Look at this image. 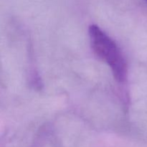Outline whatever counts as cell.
<instances>
[{"label":"cell","instance_id":"1","mask_svg":"<svg viewBox=\"0 0 147 147\" xmlns=\"http://www.w3.org/2000/svg\"><path fill=\"white\" fill-rule=\"evenodd\" d=\"M88 32L92 48L96 55L107 63L116 80L124 81L127 67L116 43L97 25H90Z\"/></svg>","mask_w":147,"mask_h":147}]
</instances>
